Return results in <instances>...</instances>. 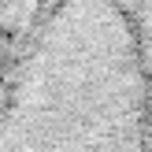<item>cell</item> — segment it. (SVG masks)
<instances>
[{
	"mask_svg": "<svg viewBox=\"0 0 152 152\" xmlns=\"http://www.w3.org/2000/svg\"><path fill=\"white\" fill-rule=\"evenodd\" d=\"M0 152H152V0H48L0 82Z\"/></svg>",
	"mask_w": 152,
	"mask_h": 152,
	"instance_id": "1",
	"label": "cell"
}]
</instances>
